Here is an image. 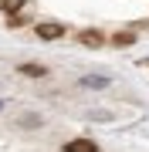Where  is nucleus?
Segmentation results:
<instances>
[{"label": "nucleus", "mask_w": 149, "mask_h": 152, "mask_svg": "<svg viewBox=\"0 0 149 152\" xmlns=\"http://www.w3.org/2000/svg\"><path fill=\"white\" fill-rule=\"evenodd\" d=\"M34 34H37L41 41H58L61 34H65V27L54 24V20H44V24H37V27H34Z\"/></svg>", "instance_id": "obj_1"}, {"label": "nucleus", "mask_w": 149, "mask_h": 152, "mask_svg": "<svg viewBox=\"0 0 149 152\" xmlns=\"http://www.w3.org/2000/svg\"><path fill=\"white\" fill-rule=\"evenodd\" d=\"M61 149L65 152H98V142H92V139H71V142H65Z\"/></svg>", "instance_id": "obj_2"}, {"label": "nucleus", "mask_w": 149, "mask_h": 152, "mask_svg": "<svg viewBox=\"0 0 149 152\" xmlns=\"http://www.w3.org/2000/svg\"><path fill=\"white\" fill-rule=\"evenodd\" d=\"M78 41H81L85 48H102V44H105V37H102L98 31H81V34H78Z\"/></svg>", "instance_id": "obj_3"}, {"label": "nucleus", "mask_w": 149, "mask_h": 152, "mask_svg": "<svg viewBox=\"0 0 149 152\" xmlns=\"http://www.w3.org/2000/svg\"><path fill=\"white\" fill-rule=\"evenodd\" d=\"M24 7H27V0H0V10H4L7 17H17Z\"/></svg>", "instance_id": "obj_4"}, {"label": "nucleus", "mask_w": 149, "mask_h": 152, "mask_svg": "<svg viewBox=\"0 0 149 152\" xmlns=\"http://www.w3.org/2000/svg\"><path fill=\"white\" fill-rule=\"evenodd\" d=\"M21 75H27V78H44L48 68H44V64H31V61H27V64H21Z\"/></svg>", "instance_id": "obj_5"}, {"label": "nucleus", "mask_w": 149, "mask_h": 152, "mask_svg": "<svg viewBox=\"0 0 149 152\" xmlns=\"http://www.w3.org/2000/svg\"><path fill=\"white\" fill-rule=\"evenodd\" d=\"M112 44L129 48V44H136V34H132V31H119V34H112Z\"/></svg>", "instance_id": "obj_6"}, {"label": "nucleus", "mask_w": 149, "mask_h": 152, "mask_svg": "<svg viewBox=\"0 0 149 152\" xmlns=\"http://www.w3.org/2000/svg\"><path fill=\"white\" fill-rule=\"evenodd\" d=\"M81 85L85 88H105L109 81H105V78H81Z\"/></svg>", "instance_id": "obj_7"}]
</instances>
